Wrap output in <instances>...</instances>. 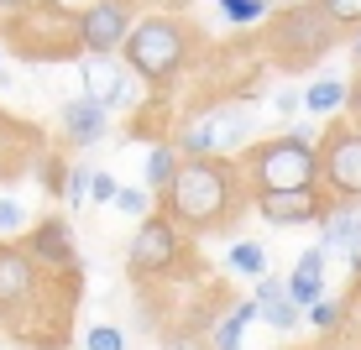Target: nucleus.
<instances>
[{
    "instance_id": "nucleus-24",
    "label": "nucleus",
    "mask_w": 361,
    "mask_h": 350,
    "mask_svg": "<svg viewBox=\"0 0 361 350\" xmlns=\"http://www.w3.org/2000/svg\"><path fill=\"white\" fill-rule=\"evenodd\" d=\"M90 199L94 204H110V199H116V178H110V173H90Z\"/></svg>"
},
{
    "instance_id": "nucleus-11",
    "label": "nucleus",
    "mask_w": 361,
    "mask_h": 350,
    "mask_svg": "<svg viewBox=\"0 0 361 350\" xmlns=\"http://www.w3.org/2000/svg\"><path fill=\"white\" fill-rule=\"evenodd\" d=\"M319 282H325V246L298 256V267H293V277L283 282V293L293 298V308H309V304H319Z\"/></svg>"
},
{
    "instance_id": "nucleus-15",
    "label": "nucleus",
    "mask_w": 361,
    "mask_h": 350,
    "mask_svg": "<svg viewBox=\"0 0 361 350\" xmlns=\"http://www.w3.org/2000/svg\"><path fill=\"white\" fill-rule=\"evenodd\" d=\"M32 251L42 256V261H58V267H68V261H73L68 225H63V220H47V225H37V235H32Z\"/></svg>"
},
{
    "instance_id": "nucleus-14",
    "label": "nucleus",
    "mask_w": 361,
    "mask_h": 350,
    "mask_svg": "<svg viewBox=\"0 0 361 350\" xmlns=\"http://www.w3.org/2000/svg\"><path fill=\"white\" fill-rule=\"evenodd\" d=\"M63 126H68V136L79 146H94L99 136H105V110L90 105V99H73V105L63 110Z\"/></svg>"
},
{
    "instance_id": "nucleus-17",
    "label": "nucleus",
    "mask_w": 361,
    "mask_h": 350,
    "mask_svg": "<svg viewBox=\"0 0 361 350\" xmlns=\"http://www.w3.org/2000/svg\"><path fill=\"white\" fill-rule=\"evenodd\" d=\"M304 105L314 110V115H330V110H341V105H345V84H341V79H319V84H309Z\"/></svg>"
},
{
    "instance_id": "nucleus-25",
    "label": "nucleus",
    "mask_w": 361,
    "mask_h": 350,
    "mask_svg": "<svg viewBox=\"0 0 361 350\" xmlns=\"http://www.w3.org/2000/svg\"><path fill=\"white\" fill-rule=\"evenodd\" d=\"M309 319H314L319 330H330V324L341 319V304H325V298H319V304H309Z\"/></svg>"
},
{
    "instance_id": "nucleus-12",
    "label": "nucleus",
    "mask_w": 361,
    "mask_h": 350,
    "mask_svg": "<svg viewBox=\"0 0 361 350\" xmlns=\"http://www.w3.org/2000/svg\"><path fill=\"white\" fill-rule=\"evenodd\" d=\"M32 293V256L16 246H0V314Z\"/></svg>"
},
{
    "instance_id": "nucleus-9",
    "label": "nucleus",
    "mask_w": 361,
    "mask_h": 350,
    "mask_svg": "<svg viewBox=\"0 0 361 350\" xmlns=\"http://www.w3.org/2000/svg\"><path fill=\"white\" fill-rule=\"evenodd\" d=\"M257 215L267 225H309L325 215L314 189H293V194H257Z\"/></svg>"
},
{
    "instance_id": "nucleus-23",
    "label": "nucleus",
    "mask_w": 361,
    "mask_h": 350,
    "mask_svg": "<svg viewBox=\"0 0 361 350\" xmlns=\"http://www.w3.org/2000/svg\"><path fill=\"white\" fill-rule=\"evenodd\" d=\"M84 350H126V340H121V330L99 324V330H90V340H84Z\"/></svg>"
},
{
    "instance_id": "nucleus-16",
    "label": "nucleus",
    "mask_w": 361,
    "mask_h": 350,
    "mask_svg": "<svg viewBox=\"0 0 361 350\" xmlns=\"http://www.w3.org/2000/svg\"><path fill=\"white\" fill-rule=\"evenodd\" d=\"M325 246H341V251L361 256V215H335L325 220Z\"/></svg>"
},
{
    "instance_id": "nucleus-8",
    "label": "nucleus",
    "mask_w": 361,
    "mask_h": 350,
    "mask_svg": "<svg viewBox=\"0 0 361 350\" xmlns=\"http://www.w3.org/2000/svg\"><path fill=\"white\" fill-rule=\"evenodd\" d=\"M131 261H136V272H168L173 261H178V230H173L168 220L147 215L142 230H136V241H131Z\"/></svg>"
},
{
    "instance_id": "nucleus-1",
    "label": "nucleus",
    "mask_w": 361,
    "mask_h": 350,
    "mask_svg": "<svg viewBox=\"0 0 361 350\" xmlns=\"http://www.w3.org/2000/svg\"><path fill=\"white\" fill-rule=\"evenodd\" d=\"M231 189H235V173L226 157H189L178 162L168 183V215L194 225V230H209L231 215Z\"/></svg>"
},
{
    "instance_id": "nucleus-10",
    "label": "nucleus",
    "mask_w": 361,
    "mask_h": 350,
    "mask_svg": "<svg viewBox=\"0 0 361 350\" xmlns=\"http://www.w3.org/2000/svg\"><path fill=\"white\" fill-rule=\"evenodd\" d=\"M330 32L335 27L319 16L314 6H298V11H288V21H283V42H288L298 58H319L330 47Z\"/></svg>"
},
{
    "instance_id": "nucleus-13",
    "label": "nucleus",
    "mask_w": 361,
    "mask_h": 350,
    "mask_svg": "<svg viewBox=\"0 0 361 350\" xmlns=\"http://www.w3.org/2000/svg\"><path fill=\"white\" fill-rule=\"evenodd\" d=\"M257 319H267L272 330H293L298 324V314H304V308H293V298L283 293V282H272V277H262L257 282Z\"/></svg>"
},
{
    "instance_id": "nucleus-28",
    "label": "nucleus",
    "mask_w": 361,
    "mask_h": 350,
    "mask_svg": "<svg viewBox=\"0 0 361 350\" xmlns=\"http://www.w3.org/2000/svg\"><path fill=\"white\" fill-rule=\"evenodd\" d=\"M345 105H351L356 115H361V79H356V84H345Z\"/></svg>"
},
{
    "instance_id": "nucleus-19",
    "label": "nucleus",
    "mask_w": 361,
    "mask_h": 350,
    "mask_svg": "<svg viewBox=\"0 0 361 350\" xmlns=\"http://www.w3.org/2000/svg\"><path fill=\"white\" fill-rule=\"evenodd\" d=\"M231 267L246 272V277H267V251L257 241H241V246H231Z\"/></svg>"
},
{
    "instance_id": "nucleus-5",
    "label": "nucleus",
    "mask_w": 361,
    "mask_h": 350,
    "mask_svg": "<svg viewBox=\"0 0 361 350\" xmlns=\"http://www.w3.org/2000/svg\"><path fill=\"white\" fill-rule=\"evenodd\" d=\"M246 136H252V115H241V110H215V115H204L199 126H189L178 136V152L183 157H209V152H231V146H241Z\"/></svg>"
},
{
    "instance_id": "nucleus-6",
    "label": "nucleus",
    "mask_w": 361,
    "mask_h": 350,
    "mask_svg": "<svg viewBox=\"0 0 361 350\" xmlns=\"http://www.w3.org/2000/svg\"><path fill=\"white\" fill-rule=\"evenodd\" d=\"M73 32H79V47H90L94 58H110V47L126 42L131 16H126V6H121V0H99V6H90V11H79V16H73Z\"/></svg>"
},
{
    "instance_id": "nucleus-3",
    "label": "nucleus",
    "mask_w": 361,
    "mask_h": 350,
    "mask_svg": "<svg viewBox=\"0 0 361 350\" xmlns=\"http://www.w3.org/2000/svg\"><path fill=\"white\" fill-rule=\"evenodd\" d=\"M183 47H189V37H183V27H173V21H142V27L126 32L131 73L136 79H152V84L168 79L183 63Z\"/></svg>"
},
{
    "instance_id": "nucleus-18",
    "label": "nucleus",
    "mask_w": 361,
    "mask_h": 350,
    "mask_svg": "<svg viewBox=\"0 0 361 350\" xmlns=\"http://www.w3.org/2000/svg\"><path fill=\"white\" fill-rule=\"evenodd\" d=\"M178 152L173 146H152V157H147V189H168L173 183V173H178Z\"/></svg>"
},
{
    "instance_id": "nucleus-20",
    "label": "nucleus",
    "mask_w": 361,
    "mask_h": 350,
    "mask_svg": "<svg viewBox=\"0 0 361 350\" xmlns=\"http://www.w3.org/2000/svg\"><path fill=\"white\" fill-rule=\"evenodd\" d=\"M314 11L330 27H361V0H314Z\"/></svg>"
},
{
    "instance_id": "nucleus-4",
    "label": "nucleus",
    "mask_w": 361,
    "mask_h": 350,
    "mask_svg": "<svg viewBox=\"0 0 361 350\" xmlns=\"http://www.w3.org/2000/svg\"><path fill=\"white\" fill-rule=\"evenodd\" d=\"M319 178L330 183L341 199H361V126H341L325 136V146H314Z\"/></svg>"
},
{
    "instance_id": "nucleus-21",
    "label": "nucleus",
    "mask_w": 361,
    "mask_h": 350,
    "mask_svg": "<svg viewBox=\"0 0 361 350\" xmlns=\"http://www.w3.org/2000/svg\"><path fill=\"white\" fill-rule=\"evenodd\" d=\"M220 11H226L235 27H252V21L267 16V0H220Z\"/></svg>"
},
{
    "instance_id": "nucleus-30",
    "label": "nucleus",
    "mask_w": 361,
    "mask_h": 350,
    "mask_svg": "<svg viewBox=\"0 0 361 350\" xmlns=\"http://www.w3.org/2000/svg\"><path fill=\"white\" fill-rule=\"evenodd\" d=\"M351 53H356V63H361V32H356V42H351Z\"/></svg>"
},
{
    "instance_id": "nucleus-29",
    "label": "nucleus",
    "mask_w": 361,
    "mask_h": 350,
    "mask_svg": "<svg viewBox=\"0 0 361 350\" xmlns=\"http://www.w3.org/2000/svg\"><path fill=\"white\" fill-rule=\"evenodd\" d=\"M0 6H6V11H21V6H32V0H0Z\"/></svg>"
},
{
    "instance_id": "nucleus-2",
    "label": "nucleus",
    "mask_w": 361,
    "mask_h": 350,
    "mask_svg": "<svg viewBox=\"0 0 361 350\" xmlns=\"http://www.w3.org/2000/svg\"><path fill=\"white\" fill-rule=\"evenodd\" d=\"M257 194H293V189H314L319 178V157H314V131H288L278 142L252 146L246 157Z\"/></svg>"
},
{
    "instance_id": "nucleus-27",
    "label": "nucleus",
    "mask_w": 361,
    "mask_h": 350,
    "mask_svg": "<svg viewBox=\"0 0 361 350\" xmlns=\"http://www.w3.org/2000/svg\"><path fill=\"white\" fill-rule=\"evenodd\" d=\"M84 194H90V173H68V199L79 204Z\"/></svg>"
},
{
    "instance_id": "nucleus-26",
    "label": "nucleus",
    "mask_w": 361,
    "mask_h": 350,
    "mask_svg": "<svg viewBox=\"0 0 361 350\" xmlns=\"http://www.w3.org/2000/svg\"><path fill=\"white\" fill-rule=\"evenodd\" d=\"M16 225H21V204L0 199V230H16Z\"/></svg>"
},
{
    "instance_id": "nucleus-7",
    "label": "nucleus",
    "mask_w": 361,
    "mask_h": 350,
    "mask_svg": "<svg viewBox=\"0 0 361 350\" xmlns=\"http://www.w3.org/2000/svg\"><path fill=\"white\" fill-rule=\"evenodd\" d=\"M79 73H84V99L99 105V110H116V105H131V99H136L131 79L121 73L116 58H94V53H90V58L79 63Z\"/></svg>"
},
{
    "instance_id": "nucleus-22",
    "label": "nucleus",
    "mask_w": 361,
    "mask_h": 350,
    "mask_svg": "<svg viewBox=\"0 0 361 350\" xmlns=\"http://www.w3.org/2000/svg\"><path fill=\"white\" fill-rule=\"evenodd\" d=\"M110 204L121 209V215H131V220H147L152 215V199H147V189H116V199Z\"/></svg>"
}]
</instances>
